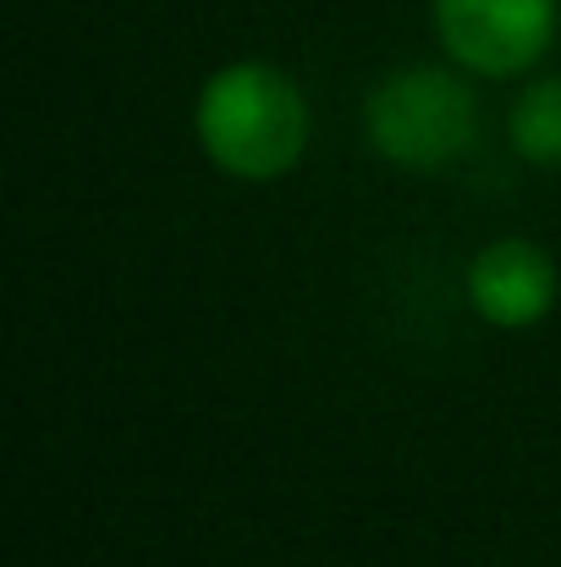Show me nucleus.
<instances>
[{"label":"nucleus","mask_w":561,"mask_h":567,"mask_svg":"<svg viewBox=\"0 0 561 567\" xmlns=\"http://www.w3.org/2000/svg\"><path fill=\"white\" fill-rule=\"evenodd\" d=\"M198 144L231 177H287L309 150V105L298 83L264 61L220 66L198 94Z\"/></svg>","instance_id":"f257e3e1"},{"label":"nucleus","mask_w":561,"mask_h":567,"mask_svg":"<svg viewBox=\"0 0 561 567\" xmlns=\"http://www.w3.org/2000/svg\"><path fill=\"white\" fill-rule=\"evenodd\" d=\"M364 127L385 161L407 172H440L474 144V94L440 66H407L370 94Z\"/></svg>","instance_id":"f03ea898"},{"label":"nucleus","mask_w":561,"mask_h":567,"mask_svg":"<svg viewBox=\"0 0 561 567\" xmlns=\"http://www.w3.org/2000/svg\"><path fill=\"white\" fill-rule=\"evenodd\" d=\"M446 55L485 78L529 72L557 39V0H429Z\"/></svg>","instance_id":"7ed1b4c3"},{"label":"nucleus","mask_w":561,"mask_h":567,"mask_svg":"<svg viewBox=\"0 0 561 567\" xmlns=\"http://www.w3.org/2000/svg\"><path fill=\"white\" fill-rule=\"evenodd\" d=\"M468 303L501 331H523V326L546 320L557 303L551 254L523 237H501V243L479 248L468 265Z\"/></svg>","instance_id":"20e7f679"},{"label":"nucleus","mask_w":561,"mask_h":567,"mask_svg":"<svg viewBox=\"0 0 561 567\" xmlns=\"http://www.w3.org/2000/svg\"><path fill=\"white\" fill-rule=\"evenodd\" d=\"M507 133H512V150L529 166L557 172L561 166V78H540V83H529L518 94Z\"/></svg>","instance_id":"39448f33"}]
</instances>
